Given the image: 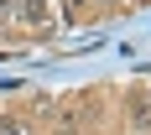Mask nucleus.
Returning <instances> with one entry per match:
<instances>
[{
  "label": "nucleus",
  "mask_w": 151,
  "mask_h": 135,
  "mask_svg": "<svg viewBox=\"0 0 151 135\" xmlns=\"http://www.w3.org/2000/svg\"><path fill=\"white\" fill-rule=\"evenodd\" d=\"M16 21L26 31H37V36H47L52 31V0H21L16 5Z\"/></svg>",
  "instance_id": "f257e3e1"
},
{
  "label": "nucleus",
  "mask_w": 151,
  "mask_h": 135,
  "mask_svg": "<svg viewBox=\"0 0 151 135\" xmlns=\"http://www.w3.org/2000/svg\"><path fill=\"white\" fill-rule=\"evenodd\" d=\"M130 125H136V135H151V83L130 94Z\"/></svg>",
  "instance_id": "f03ea898"
},
{
  "label": "nucleus",
  "mask_w": 151,
  "mask_h": 135,
  "mask_svg": "<svg viewBox=\"0 0 151 135\" xmlns=\"http://www.w3.org/2000/svg\"><path fill=\"white\" fill-rule=\"evenodd\" d=\"M16 26V0H0V31Z\"/></svg>",
  "instance_id": "7ed1b4c3"
},
{
  "label": "nucleus",
  "mask_w": 151,
  "mask_h": 135,
  "mask_svg": "<svg viewBox=\"0 0 151 135\" xmlns=\"http://www.w3.org/2000/svg\"><path fill=\"white\" fill-rule=\"evenodd\" d=\"M0 135H31V130H26L21 120H5V114H0Z\"/></svg>",
  "instance_id": "20e7f679"
},
{
  "label": "nucleus",
  "mask_w": 151,
  "mask_h": 135,
  "mask_svg": "<svg viewBox=\"0 0 151 135\" xmlns=\"http://www.w3.org/2000/svg\"><path fill=\"white\" fill-rule=\"evenodd\" d=\"M78 5H83V0H68V16H73V11H78Z\"/></svg>",
  "instance_id": "39448f33"
},
{
  "label": "nucleus",
  "mask_w": 151,
  "mask_h": 135,
  "mask_svg": "<svg viewBox=\"0 0 151 135\" xmlns=\"http://www.w3.org/2000/svg\"><path fill=\"white\" fill-rule=\"evenodd\" d=\"M58 135H78V130H58Z\"/></svg>",
  "instance_id": "423d86ee"
}]
</instances>
